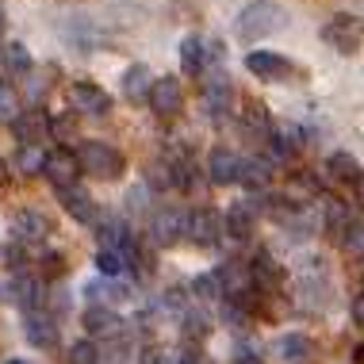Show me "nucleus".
Returning a JSON list of instances; mask_svg holds the SVG:
<instances>
[{"label":"nucleus","mask_w":364,"mask_h":364,"mask_svg":"<svg viewBox=\"0 0 364 364\" xmlns=\"http://www.w3.org/2000/svg\"><path fill=\"white\" fill-rule=\"evenodd\" d=\"M284 23H288V16H284L280 4H272V0H253V4H245L238 12V38L257 43V38L277 35Z\"/></svg>","instance_id":"1"},{"label":"nucleus","mask_w":364,"mask_h":364,"mask_svg":"<svg viewBox=\"0 0 364 364\" xmlns=\"http://www.w3.org/2000/svg\"><path fill=\"white\" fill-rule=\"evenodd\" d=\"M322 43H326L330 50H338V54H357L364 46V19L349 16V12L330 16L326 27H322Z\"/></svg>","instance_id":"2"},{"label":"nucleus","mask_w":364,"mask_h":364,"mask_svg":"<svg viewBox=\"0 0 364 364\" xmlns=\"http://www.w3.org/2000/svg\"><path fill=\"white\" fill-rule=\"evenodd\" d=\"M77 161H81L85 173L100 176V181H112V176L123 173V154L107 142H85L81 154H77Z\"/></svg>","instance_id":"3"},{"label":"nucleus","mask_w":364,"mask_h":364,"mask_svg":"<svg viewBox=\"0 0 364 364\" xmlns=\"http://www.w3.org/2000/svg\"><path fill=\"white\" fill-rule=\"evenodd\" d=\"M215 280H219V295H226L230 303H250V295L257 291L250 264H242V261H226L223 269L215 272Z\"/></svg>","instance_id":"4"},{"label":"nucleus","mask_w":364,"mask_h":364,"mask_svg":"<svg viewBox=\"0 0 364 364\" xmlns=\"http://www.w3.org/2000/svg\"><path fill=\"white\" fill-rule=\"evenodd\" d=\"M43 173L50 176L54 188H77V176H81V161H77L73 150H54L43 157Z\"/></svg>","instance_id":"5"},{"label":"nucleus","mask_w":364,"mask_h":364,"mask_svg":"<svg viewBox=\"0 0 364 364\" xmlns=\"http://www.w3.org/2000/svg\"><path fill=\"white\" fill-rule=\"evenodd\" d=\"M245 70L253 77H261V81H288L295 73V65L288 62L284 54H272V50H253L245 58Z\"/></svg>","instance_id":"6"},{"label":"nucleus","mask_w":364,"mask_h":364,"mask_svg":"<svg viewBox=\"0 0 364 364\" xmlns=\"http://www.w3.org/2000/svg\"><path fill=\"white\" fill-rule=\"evenodd\" d=\"M184 234H188L196 245H215V242H219V234H223L219 211H211V208H196V211L188 215V226H184Z\"/></svg>","instance_id":"7"},{"label":"nucleus","mask_w":364,"mask_h":364,"mask_svg":"<svg viewBox=\"0 0 364 364\" xmlns=\"http://www.w3.org/2000/svg\"><path fill=\"white\" fill-rule=\"evenodd\" d=\"M184 226H188V215H184V211H176V208L157 211L150 219V242L154 245H173L184 234Z\"/></svg>","instance_id":"8"},{"label":"nucleus","mask_w":364,"mask_h":364,"mask_svg":"<svg viewBox=\"0 0 364 364\" xmlns=\"http://www.w3.org/2000/svg\"><path fill=\"white\" fill-rule=\"evenodd\" d=\"M70 104H73V112L104 115L107 107H112V96H107L100 85H92V81H77V85L70 88Z\"/></svg>","instance_id":"9"},{"label":"nucleus","mask_w":364,"mask_h":364,"mask_svg":"<svg viewBox=\"0 0 364 364\" xmlns=\"http://www.w3.org/2000/svg\"><path fill=\"white\" fill-rule=\"evenodd\" d=\"M123 326L127 322L115 314L112 307H88L85 311V330L92 333V338H123Z\"/></svg>","instance_id":"10"},{"label":"nucleus","mask_w":364,"mask_h":364,"mask_svg":"<svg viewBox=\"0 0 364 364\" xmlns=\"http://www.w3.org/2000/svg\"><path fill=\"white\" fill-rule=\"evenodd\" d=\"M150 107L157 115H176L181 112V85L176 77H157L150 88Z\"/></svg>","instance_id":"11"},{"label":"nucleus","mask_w":364,"mask_h":364,"mask_svg":"<svg viewBox=\"0 0 364 364\" xmlns=\"http://www.w3.org/2000/svg\"><path fill=\"white\" fill-rule=\"evenodd\" d=\"M208 176L211 184H234L242 181V157L234 150H215L211 161H208Z\"/></svg>","instance_id":"12"},{"label":"nucleus","mask_w":364,"mask_h":364,"mask_svg":"<svg viewBox=\"0 0 364 364\" xmlns=\"http://www.w3.org/2000/svg\"><path fill=\"white\" fill-rule=\"evenodd\" d=\"M23 333H27V341L38 349H50L54 341H58V326H54V318L46 311H31L23 318Z\"/></svg>","instance_id":"13"},{"label":"nucleus","mask_w":364,"mask_h":364,"mask_svg":"<svg viewBox=\"0 0 364 364\" xmlns=\"http://www.w3.org/2000/svg\"><path fill=\"white\" fill-rule=\"evenodd\" d=\"M223 223H226V234H230L234 242H245V238L253 234V223H257V203H250V200H245V203H234V208L226 211Z\"/></svg>","instance_id":"14"},{"label":"nucleus","mask_w":364,"mask_h":364,"mask_svg":"<svg viewBox=\"0 0 364 364\" xmlns=\"http://www.w3.org/2000/svg\"><path fill=\"white\" fill-rule=\"evenodd\" d=\"M272 349H277V357L284 364H307L314 357V341L307 338V333H284Z\"/></svg>","instance_id":"15"},{"label":"nucleus","mask_w":364,"mask_h":364,"mask_svg":"<svg viewBox=\"0 0 364 364\" xmlns=\"http://www.w3.org/2000/svg\"><path fill=\"white\" fill-rule=\"evenodd\" d=\"M150 88H154V77L146 65H131V70L123 73V96L131 104H146L150 100Z\"/></svg>","instance_id":"16"},{"label":"nucleus","mask_w":364,"mask_h":364,"mask_svg":"<svg viewBox=\"0 0 364 364\" xmlns=\"http://www.w3.org/2000/svg\"><path fill=\"white\" fill-rule=\"evenodd\" d=\"M12 230H16L19 242H43L46 234H50V219L38 215V211H23V215H16Z\"/></svg>","instance_id":"17"},{"label":"nucleus","mask_w":364,"mask_h":364,"mask_svg":"<svg viewBox=\"0 0 364 364\" xmlns=\"http://www.w3.org/2000/svg\"><path fill=\"white\" fill-rule=\"evenodd\" d=\"M88 299H96V307H100V303H107V307H112V303H119V299H127V295H131V288H127L123 280H92L88 284Z\"/></svg>","instance_id":"18"},{"label":"nucleus","mask_w":364,"mask_h":364,"mask_svg":"<svg viewBox=\"0 0 364 364\" xmlns=\"http://www.w3.org/2000/svg\"><path fill=\"white\" fill-rule=\"evenodd\" d=\"M203 100H208V112L215 115V119H223V115L230 112V104H234V88L226 85V77H215V81L208 85V96H203Z\"/></svg>","instance_id":"19"},{"label":"nucleus","mask_w":364,"mask_h":364,"mask_svg":"<svg viewBox=\"0 0 364 364\" xmlns=\"http://www.w3.org/2000/svg\"><path fill=\"white\" fill-rule=\"evenodd\" d=\"M62 203H65V211H70L77 223H92V219H96V203H92V196L81 192V188H65V192H62Z\"/></svg>","instance_id":"20"},{"label":"nucleus","mask_w":364,"mask_h":364,"mask_svg":"<svg viewBox=\"0 0 364 364\" xmlns=\"http://www.w3.org/2000/svg\"><path fill=\"white\" fill-rule=\"evenodd\" d=\"M272 181V165L264 161V157H250V161H242V184L245 188H269Z\"/></svg>","instance_id":"21"},{"label":"nucleus","mask_w":364,"mask_h":364,"mask_svg":"<svg viewBox=\"0 0 364 364\" xmlns=\"http://www.w3.org/2000/svg\"><path fill=\"white\" fill-rule=\"evenodd\" d=\"M16 303H19V311H43V284L31 280V277H23V280H16Z\"/></svg>","instance_id":"22"},{"label":"nucleus","mask_w":364,"mask_h":364,"mask_svg":"<svg viewBox=\"0 0 364 364\" xmlns=\"http://www.w3.org/2000/svg\"><path fill=\"white\" fill-rule=\"evenodd\" d=\"M12 127H16V139H19V142H23V146H35V142H38V134H43L50 123H46L43 115H35V112H23Z\"/></svg>","instance_id":"23"},{"label":"nucleus","mask_w":364,"mask_h":364,"mask_svg":"<svg viewBox=\"0 0 364 364\" xmlns=\"http://www.w3.org/2000/svg\"><path fill=\"white\" fill-rule=\"evenodd\" d=\"M326 173L333 176V181H357L360 176V165H357V157L353 154H330L326 157Z\"/></svg>","instance_id":"24"},{"label":"nucleus","mask_w":364,"mask_h":364,"mask_svg":"<svg viewBox=\"0 0 364 364\" xmlns=\"http://www.w3.org/2000/svg\"><path fill=\"white\" fill-rule=\"evenodd\" d=\"M203 58H208V50H203V43H200V35H188L181 43V65H184V73H200L203 70Z\"/></svg>","instance_id":"25"},{"label":"nucleus","mask_w":364,"mask_h":364,"mask_svg":"<svg viewBox=\"0 0 364 364\" xmlns=\"http://www.w3.org/2000/svg\"><path fill=\"white\" fill-rule=\"evenodd\" d=\"M23 115V100H19L12 81H0V123H16Z\"/></svg>","instance_id":"26"},{"label":"nucleus","mask_w":364,"mask_h":364,"mask_svg":"<svg viewBox=\"0 0 364 364\" xmlns=\"http://www.w3.org/2000/svg\"><path fill=\"white\" fill-rule=\"evenodd\" d=\"M0 58H4L8 73H27V70H31V54H27L23 43H8L4 50H0Z\"/></svg>","instance_id":"27"},{"label":"nucleus","mask_w":364,"mask_h":364,"mask_svg":"<svg viewBox=\"0 0 364 364\" xmlns=\"http://www.w3.org/2000/svg\"><path fill=\"white\" fill-rule=\"evenodd\" d=\"M43 150L38 146H23V150L16 154V173L19 176H35V173H43Z\"/></svg>","instance_id":"28"},{"label":"nucleus","mask_w":364,"mask_h":364,"mask_svg":"<svg viewBox=\"0 0 364 364\" xmlns=\"http://www.w3.org/2000/svg\"><path fill=\"white\" fill-rule=\"evenodd\" d=\"M322 219H326V230L330 234H346L349 230V211H346V203H341V200H326Z\"/></svg>","instance_id":"29"},{"label":"nucleus","mask_w":364,"mask_h":364,"mask_svg":"<svg viewBox=\"0 0 364 364\" xmlns=\"http://www.w3.org/2000/svg\"><path fill=\"white\" fill-rule=\"evenodd\" d=\"M250 272H253V284H272V280H280V264L269 257V253H257V261L250 264Z\"/></svg>","instance_id":"30"},{"label":"nucleus","mask_w":364,"mask_h":364,"mask_svg":"<svg viewBox=\"0 0 364 364\" xmlns=\"http://www.w3.org/2000/svg\"><path fill=\"white\" fill-rule=\"evenodd\" d=\"M203 333H211V318H208V314H200V311H188V314H184V338H188L192 346H200Z\"/></svg>","instance_id":"31"},{"label":"nucleus","mask_w":364,"mask_h":364,"mask_svg":"<svg viewBox=\"0 0 364 364\" xmlns=\"http://www.w3.org/2000/svg\"><path fill=\"white\" fill-rule=\"evenodd\" d=\"M100 242H104V250H123V245H127L123 223L119 219H104L100 223Z\"/></svg>","instance_id":"32"},{"label":"nucleus","mask_w":364,"mask_h":364,"mask_svg":"<svg viewBox=\"0 0 364 364\" xmlns=\"http://www.w3.org/2000/svg\"><path fill=\"white\" fill-rule=\"evenodd\" d=\"M96 264H100L104 277H123V272H127L123 250H100V253H96Z\"/></svg>","instance_id":"33"},{"label":"nucleus","mask_w":364,"mask_h":364,"mask_svg":"<svg viewBox=\"0 0 364 364\" xmlns=\"http://www.w3.org/2000/svg\"><path fill=\"white\" fill-rule=\"evenodd\" d=\"M341 245L353 257H364V223H349V230L341 234Z\"/></svg>","instance_id":"34"},{"label":"nucleus","mask_w":364,"mask_h":364,"mask_svg":"<svg viewBox=\"0 0 364 364\" xmlns=\"http://www.w3.org/2000/svg\"><path fill=\"white\" fill-rule=\"evenodd\" d=\"M70 364H100V349L92 341H73L70 346Z\"/></svg>","instance_id":"35"},{"label":"nucleus","mask_w":364,"mask_h":364,"mask_svg":"<svg viewBox=\"0 0 364 364\" xmlns=\"http://www.w3.org/2000/svg\"><path fill=\"white\" fill-rule=\"evenodd\" d=\"M139 364H176V349H169V346H146Z\"/></svg>","instance_id":"36"},{"label":"nucleus","mask_w":364,"mask_h":364,"mask_svg":"<svg viewBox=\"0 0 364 364\" xmlns=\"http://www.w3.org/2000/svg\"><path fill=\"white\" fill-rule=\"evenodd\" d=\"M192 291L200 295V299H215V295H219V280H215V272H211V277H196Z\"/></svg>","instance_id":"37"},{"label":"nucleus","mask_w":364,"mask_h":364,"mask_svg":"<svg viewBox=\"0 0 364 364\" xmlns=\"http://www.w3.org/2000/svg\"><path fill=\"white\" fill-rule=\"evenodd\" d=\"M142 200H150V184H139V188H131V196H127V208H131V211H142V208H146Z\"/></svg>","instance_id":"38"},{"label":"nucleus","mask_w":364,"mask_h":364,"mask_svg":"<svg viewBox=\"0 0 364 364\" xmlns=\"http://www.w3.org/2000/svg\"><path fill=\"white\" fill-rule=\"evenodd\" d=\"M176 364H203V353H200V346H184V349H176Z\"/></svg>","instance_id":"39"},{"label":"nucleus","mask_w":364,"mask_h":364,"mask_svg":"<svg viewBox=\"0 0 364 364\" xmlns=\"http://www.w3.org/2000/svg\"><path fill=\"white\" fill-rule=\"evenodd\" d=\"M349 314H353V322H357V326H364V291L353 295V307H349Z\"/></svg>","instance_id":"40"},{"label":"nucleus","mask_w":364,"mask_h":364,"mask_svg":"<svg viewBox=\"0 0 364 364\" xmlns=\"http://www.w3.org/2000/svg\"><path fill=\"white\" fill-rule=\"evenodd\" d=\"M43 264H46V272H62V269H65V264H62V253H46Z\"/></svg>","instance_id":"41"},{"label":"nucleus","mask_w":364,"mask_h":364,"mask_svg":"<svg viewBox=\"0 0 364 364\" xmlns=\"http://www.w3.org/2000/svg\"><path fill=\"white\" fill-rule=\"evenodd\" d=\"M353 188H357V203H360V208H364V173L357 176V181H353Z\"/></svg>","instance_id":"42"},{"label":"nucleus","mask_w":364,"mask_h":364,"mask_svg":"<svg viewBox=\"0 0 364 364\" xmlns=\"http://www.w3.org/2000/svg\"><path fill=\"white\" fill-rule=\"evenodd\" d=\"M0 27H4V8H0Z\"/></svg>","instance_id":"43"},{"label":"nucleus","mask_w":364,"mask_h":364,"mask_svg":"<svg viewBox=\"0 0 364 364\" xmlns=\"http://www.w3.org/2000/svg\"><path fill=\"white\" fill-rule=\"evenodd\" d=\"M242 364H261V360H242Z\"/></svg>","instance_id":"44"},{"label":"nucleus","mask_w":364,"mask_h":364,"mask_svg":"<svg viewBox=\"0 0 364 364\" xmlns=\"http://www.w3.org/2000/svg\"><path fill=\"white\" fill-rule=\"evenodd\" d=\"M8 364H23V360H8Z\"/></svg>","instance_id":"45"}]
</instances>
